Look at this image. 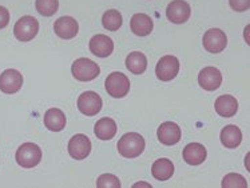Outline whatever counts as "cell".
Wrapping results in <instances>:
<instances>
[{"label": "cell", "instance_id": "19", "mask_svg": "<svg viewBox=\"0 0 250 188\" xmlns=\"http://www.w3.org/2000/svg\"><path fill=\"white\" fill-rule=\"evenodd\" d=\"M117 123L111 117H102L99 119L94 127L95 136L101 140H111L117 135Z\"/></svg>", "mask_w": 250, "mask_h": 188}, {"label": "cell", "instance_id": "27", "mask_svg": "<svg viewBox=\"0 0 250 188\" xmlns=\"http://www.w3.org/2000/svg\"><path fill=\"white\" fill-rule=\"evenodd\" d=\"M98 188H119L121 180L112 173H103L97 180Z\"/></svg>", "mask_w": 250, "mask_h": 188}, {"label": "cell", "instance_id": "25", "mask_svg": "<svg viewBox=\"0 0 250 188\" xmlns=\"http://www.w3.org/2000/svg\"><path fill=\"white\" fill-rule=\"evenodd\" d=\"M35 7L42 16H52L58 12L59 0H36Z\"/></svg>", "mask_w": 250, "mask_h": 188}, {"label": "cell", "instance_id": "8", "mask_svg": "<svg viewBox=\"0 0 250 188\" xmlns=\"http://www.w3.org/2000/svg\"><path fill=\"white\" fill-rule=\"evenodd\" d=\"M179 60L173 55H166L161 57L158 64L155 67V75L159 80L170 81L178 75Z\"/></svg>", "mask_w": 250, "mask_h": 188}, {"label": "cell", "instance_id": "15", "mask_svg": "<svg viewBox=\"0 0 250 188\" xmlns=\"http://www.w3.org/2000/svg\"><path fill=\"white\" fill-rule=\"evenodd\" d=\"M88 48L98 57H107L114 51V43H112L111 38L98 34L91 38V40L88 43Z\"/></svg>", "mask_w": 250, "mask_h": 188}, {"label": "cell", "instance_id": "3", "mask_svg": "<svg viewBox=\"0 0 250 188\" xmlns=\"http://www.w3.org/2000/svg\"><path fill=\"white\" fill-rule=\"evenodd\" d=\"M72 76L77 80L81 81H91L95 77L99 76L101 68L95 61L90 60L87 57H79L72 63L71 67Z\"/></svg>", "mask_w": 250, "mask_h": 188}, {"label": "cell", "instance_id": "21", "mask_svg": "<svg viewBox=\"0 0 250 188\" xmlns=\"http://www.w3.org/2000/svg\"><path fill=\"white\" fill-rule=\"evenodd\" d=\"M151 173L153 176L159 182H166L173 176L174 173V164L171 160L166 158L158 159L153 163L151 166Z\"/></svg>", "mask_w": 250, "mask_h": 188}, {"label": "cell", "instance_id": "12", "mask_svg": "<svg viewBox=\"0 0 250 188\" xmlns=\"http://www.w3.org/2000/svg\"><path fill=\"white\" fill-rule=\"evenodd\" d=\"M198 83L206 91H215L222 84V74L215 67H205L199 72Z\"/></svg>", "mask_w": 250, "mask_h": 188}, {"label": "cell", "instance_id": "7", "mask_svg": "<svg viewBox=\"0 0 250 188\" xmlns=\"http://www.w3.org/2000/svg\"><path fill=\"white\" fill-rule=\"evenodd\" d=\"M204 48L210 54H220L228 46V38L225 35L224 31L218 28H211L206 31L202 39Z\"/></svg>", "mask_w": 250, "mask_h": 188}, {"label": "cell", "instance_id": "23", "mask_svg": "<svg viewBox=\"0 0 250 188\" xmlns=\"http://www.w3.org/2000/svg\"><path fill=\"white\" fill-rule=\"evenodd\" d=\"M221 142L226 148H237L242 142V132L237 126H226L221 131Z\"/></svg>", "mask_w": 250, "mask_h": 188}, {"label": "cell", "instance_id": "11", "mask_svg": "<svg viewBox=\"0 0 250 188\" xmlns=\"http://www.w3.org/2000/svg\"><path fill=\"white\" fill-rule=\"evenodd\" d=\"M23 86V76L18 70L10 68L0 75V91L4 94H16Z\"/></svg>", "mask_w": 250, "mask_h": 188}, {"label": "cell", "instance_id": "9", "mask_svg": "<svg viewBox=\"0 0 250 188\" xmlns=\"http://www.w3.org/2000/svg\"><path fill=\"white\" fill-rule=\"evenodd\" d=\"M191 8L185 0H173L166 8V16L174 24H184L190 19Z\"/></svg>", "mask_w": 250, "mask_h": 188}, {"label": "cell", "instance_id": "29", "mask_svg": "<svg viewBox=\"0 0 250 188\" xmlns=\"http://www.w3.org/2000/svg\"><path fill=\"white\" fill-rule=\"evenodd\" d=\"M10 23V11L0 5V30L5 28Z\"/></svg>", "mask_w": 250, "mask_h": 188}, {"label": "cell", "instance_id": "24", "mask_svg": "<svg viewBox=\"0 0 250 188\" xmlns=\"http://www.w3.org/2000/svg\"><path fill=\"white\" fill-rule=\"evenodd\" d=\"M123 23L122 15L117 10L106 11L102 16V24L107 31H118Z\"/></svg>", "mask_w": 250, "mask_h": 188}, {"label": "cell", "instance_id": "26", "mask_svg": "<svg viewBox=\"0 0 250 188\" xmlns=\"http://www.w3.org/2000/svg\"><path fill=\"white\" fill-rule=\"evenodd\" d=\"M222 187L224 188H246L248 183L246 179L240 173H229L226 175L222 180Z\"/></svg>", "mask_w": 250, "mask_h": 188}, {"label": "cell", "instance_id": "22", "mask_svg": "<svg viewBox=\"0 0 250 188\" xmlns=\"http://www.w3.org/2000/svg\"><path fill=\"white\" fill-rule=\"evenodd\" d=\"M126 67L128 71L133 72L134 75H142L147 68V59L142 52L134 51L128 54V56L126 57Z\"/></svg>", "mask_w": 250, "mask_h": 188}, {"label": "cell", "instance_id": "5", "mask_svg": "<svg viewBox=\"0 0 250 188\" xmlns=\"http://www.w3.org/2000/svg\"><path fill=\"white\" fill-rule=\"evenodd\" d=\"M39 32V21L30 15L21 16L14 27V35L18 40L30 41Z\"/></svg>", "mask_w": 250, "mask_h": 188}, {"label": "cell", "instance_id": "18", "mask_svg": "<svg viewBox=\"0 0 250 188\" xmlns=\"http://www.w3.org/2000/svg\"><path fill=\"white\" fill-rule=\"evenodd\" d=\"M44 126L52 132H59L66 127V115L59 108H50L44 113Z\"/></svg>", "mask_w": 250, "mask_h": 188}, {"label": "cell", "instance_id": "2", "mask_svg": "<svg viewBox=\"0 0 250 188\" xmlns=\"http://www.w3.org/2000/svg\"><path fill=\"white\" fill-rule=\"evenodd\" d=\"M41 147L35 143H24L16 151V162L23 168L36 167L42 160Z\"/></svg>", "mask_w": 250, "mask_h": 188}, {"label": "cell", "instance_id": "16", "mask_svg": "<svg viewBox=\"0 0 250 188\" xmlns=\"http://www.w3.org/2000/svg\"><path fill=\"white\" fill-rule=\"evenodd\" d=\"M184 160L190 166H198L206 160L208 151L201 143H190L184 148Z\"/></svg>", "mask_w": 250, "mask_h": 188}, {"label": "cell", "instance_id": "1", "mask_svg": "<svg viewBox=\"0 0 250 188\" xmlns=\"http://www.w3.org/2000/svg\"><path fill=\"white\" fill-rule=\"evenodd\" d=\"M145 139L137 132H128L125 133L119 142H118V152L122 155L123 158L134 159L138 158L139 155L145 150Z\"/></svg>", "mask_w": 250, "mask_h": 188}, {"label": "cell", "instance_id": "14", "mask_svg": "<svg viewBox=\"0 0 250 188\" xmlns=\"http://www.w3.org/2000/svg\"><path fill=\"white\" fill-rule=\"evenodd\" d=\"M79 24L71 16H62L54 23V32L62 39H72L78 35Z\"/></svg>", "mask_w": 250, "mask_h": 188}, {"label": "cell", "instance_id": "28", "mask_svg": "<svg viewBox=\"0 0 250 188\" xmlns=\"http://www.w3.org/2000/svg\"><path fill=\"white\" fill-rule=\"evenodd\" d=\"M229 4L237 12H244L249 10L250 0H229Z\"/></svg>", "mask_w": 250, "mask_h": 188}, {"label": "cell", "instance_id": "6", "mask_svg": "<svg viewBox=\"0 0 250 188\" xmlns=\"http://www.w3.org/2000/svg\"><path fill=\"white\" fill-rule=\"evenodd\" d=\"M103 106L102 97L94 91L83 92L78 99V108L86 116H95L101 112Z\"/></svg>", "mask_w": 250, "mask_h": 188}, {"label": "cell", "instance_id": "20", "mask_svg": "<svg viewBox=\"0 0 250 188\" xmlns=\"http://www.w3.org/2000/svg\"><path fill=\"white\" fill-rule=\"evenodd\" d=\"M130 27L135 35L147 36L154 28L153 19L146 14H135L130 20Z\"/></svg>", "mask_w": 250, "mask_h": 188}, {"label": "cell", "instance_id": "4", "mask_svg": "<svg viewBox=\"0 0 250 188\" xmlns=\"http://www.w3.org/2000/svg\"><path fill=\"white\" fill-rule=\"evenodd\" d=\"M104 87L110 96L121 99L126 96L130 91V80L122 72H111L106 79Z\"/></svg>", "mask_w": 250, "mask_h": 188}, {"label": "cell", "instance_id": "10", "mask_svg": "<svg viewBox=\"0 0 250 188\" xmlns=\"http://www.w3.org/2000/svg\"><path fill=\"white\" fill-rule=\"evenodd\" d=\"M91 152V142L90 139L83 135V133H77L72 136L68 142V153L72 159L75 160H83L86 159Z\"/></svg>", "mask_w": 250, "mask_h": 188}, {"label": "cell", "instance_id": "17", "mask_svg": "<svg viewBox=\"0 0 250 188\" xmlns=\"http://www.w3.org/2000/svg\"><path fill=\"white\" fill-rule=\"evenodd\" d=\"M215 112L222 117H233L238 111V102L231 95H221L214 103Z\"/></svg>", "mask_w": 250, "mask_h": 188}, {"label": "cell", "instance_id": "13", "mask_svg": "<svg viewBox=\"0 0 250 188\" xmlns=\"http://www.w3.org/2000/svg\"><path fill=\"white\" fill-rule=\"evenodd\" d=\"M159 142L165 146H174L181 140L182 137V131L177 123L174 122H165L159 126L157 131Z\"/></svg>", "mask_w": 250, "mask_h": 188}]
</instances>
